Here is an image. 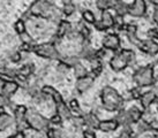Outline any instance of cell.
Here are the masks:
<instances>
[{
	"label": "cell",
	"instance_id": "1",
	"mask_svg": "<svg viewBox=\"0 0 158 138\" xmlns=\"http://www.w3.org/2000/svg\"><path fill=\"white\" fill-rule=\"evenodd\" d=\"M26 14L54 23H59L62 16L61 9L50 0H34Z\"/></svg>",
	"mask_w": 158,
	"mask_h": 138
},
{
	"label": "cell",
	"instance_id": "2",
	"mask_svg": "<svg viewBox=\"0 0 158 138\" xmlns=\"http://www.w3.org/2000/svg\"><path fill=\"white\" fill-rule=\"evenodd\" d=\"M136 62V55L134 51L132 50H128V48H123L120 50L118 53H115L110 60V67L111 69L119 73V71H123L125 69L133 66Z\"/></svg>",
	"mask_w": 158,
	"mask_h": 138
},
{
	"label": "cell",
	"instance_id": "3",
	"mask_svg": "<svg viewBox=\"0 0 158 138\" xmlns=\"http://www.w3.org/2000/svg\"><path fill=\"white\" fill-rule=\"evenodd\" d=\"M101 99L103 107L109 112H114L119 111L123 107V97L119 95L118 91L113 89L112 86H105L101 93Z\"/></svg>",
	"mask_w": 158,
	"mask_h": 138
},
{
	"label": "cell",
	"instance_id": "4",
	"mask_svg": "<svg viewBox=\"0 0 158 138\" xmlns=\"http://www.w3.org/2000/svg\"><path fill=\"white\" fill-rule=\"evenodd\" d=\"M133 81L137 86L145 87V86L154 85L155 83V68L152 65L142 66L137 68L133 74Z\"/></svg>",
	"mask_w": 158,
	"mask_h": 138
},
{
	"label": "cell",
	"instance_id": "5",
	"mask_svg": "<svg viewBox=\"0 0 158 138\" xmlns=\"http://www.w3.org/2000/svg\"><path fill=\"white\" fill-rule=\"evenodd\" d=\"M32 53H35L37 56L48 59V60H60L61 59L60 52L53 43H42L34 45Z\"/></svg>",
	"mask_w": 158,
	"mask_h": 138
},
{
	"label": "cell",
	"instance_id": "6",
	"mask_svg": "<svg viewBox=\"0 0 158 138\" xmlns=\"http://www.w3.org/2000/svg\"><path fill=\"white\" fill-rule=\"evenodd\" d=\"M27 123L28 127L32 128L36 131H43L48 128V120L45 119L42 114L36 112L35 109L27 111Z\"/></svg>",
	"mask_w": 158,
	"mask_h": 138
},
{
	"label": "cell",
	"instance_id": "7",
	"mask_svg": "<svg viewBox=\"0 0 158 138\" xmlns=\"http://www.w3.org/2000/svg\"><path fill=\"white\" fill-rule=\"evenodd\" d=\"M148 12V5L147 0H133V2L128 4V13L127 15L136 18L144 17Z\"/></svg>",
	"mask_w": 158,
	"mask_h": 138
},
{
	"label": "cell",
	"instance_id": "8",
	"mask_svg": "<svg viewBox=\"0 0 158 138\" xmlns=\"http://www.w3.org/2000/svg\"><path fill=\"white\" fill-rule=\"evenodd\" d=\"M95 29L98 31H106L114 26V16L111 14L110 10L102 12L101 18L95 22Z\"/></svg>",
	"mask_w": 158,
	"mask_h": 138
},
{
	"label": "cell",
	"instance_id": "9",
	"mask_svg": "<svg viewBox=\"0 0 158 138\" xmlns=\"http://www.w3.org/2000/svg\"><path fill=\"white\" fill-rule=\"evenodd\" d=\"M136 47L147 55L155 56L158 54V43L152 39H141Z\"/></svg>",
	"mask_w": 158,
	"mask_h": 138
},
{
	"label": "cell",
	"instance_id": "10",
	"mask_svg": "<svg viewBox=\"0 0 158 138\" xmlns=\"http://www.w3.org/2000/svg\"><path fill=\"white\" fill-rule=\"evenodd\" d=\"M102 45H103V47L109 50V51L115 52L120 48L121 40H120V37L117 34H107L103 37Z\"/></svg>",
	"mask_w": 158,
	"mask_h": 138
},
{
	"label": "cell",
	"instance_id": "11",
	"mask_svg": "<svg viewBox=\"0 0 158 138\" xmlns=\"http://www.w3.org/2000/svg\"><path fill=\"white\" fill-rule=\"evenodd\" d=\"M72 31H73V26H72V23H70L69 21H67V20L61 18L60 22L58 23L57 31H56L54 37H56L57 40H60V39L65 38V37H68V36L72 34Z\"/></svg>",
	"mask_w": 158,
	"mask_h": 138
},
{
	"label": "cell",
	"instance_id": "12",
	"mask_svg": "<svg viewBox=\"0 0 158 138\" xmlns=\"http://www.w3.org/2000/svg\"><path fill=\"white\" fill-rule=\"evenodd\" d=\"M27 111L28 109L24 106H18L14 111L15 123H16L19 131H22L28 127V123H27Z\"/></svg>",
	"mask_w": 158,
	"mask_h": 138
},
{
	"label": "cell",
	"instance_id": "13",
	"mask_svg": "<svg viewBox=\"0 0 158 138\" xmlns=\"http://www.w3.org/2000/svg\"><path fill=\"white\" fill-rule=\"evenodd\" d=\"M95 82V76H92V75H87V76H84V77H81V78H77V81H76V90L79 91L80 93H84L85 91H88L90 87L92 86Z\"/></svg>",
	"mask_w": 158,
	"mask_h": 138
},
{
	"label": "cell",
	"instance_id": "14",
	"mask_svg": "<svg viewBox=\"0 0 158 138\" xmlns=\"http://www.w3.org/2000/svg\"><path fill=\"white\" fill-rule=\"evenodd\" d=\"M123 31H125V34L127 36L129 43L137 46L141 40V39L137 37V26H136L135 24H126Z\"/></svg>",
	"mask_w": 158,
	"mask_h": 138
},
{
	"label": "cell",
	"instance_id": "15",
	"mask_svg": "<svg viewBox=\"0 0 158 138\" xmlns=\"http://www.w3.org/2000/svg\"><path fill=\"white\" fill-rule=\"evenodd\" d=\"M157 93L155 92L154 90L151 91H147V92H143L142 95H141L140 98V101H141V105H142V107L143 108H149L152 104L157 100Z\"/></svg>",
	"mask_w": 158,
	"mask_h": 138
},
{
	"label": "cell",
	"instance_id": "16",
	"mask_svg": "<svg viewBox=\"0 0 158 138\" xmlns=\"http://www.w3.org/2000/svg\"><path fill=\"white\" fill-rule=\"evenodd\" d=\"M18 89H19L18 82H15L13 79L6 81L4 86H2V89H1V95H4L5 97H7V98H10V97L18 91Z\"/></svg>",
	"mask_w": 158,
	"mask_h": 138
},
{
	"label": "cell",
	"instance_id": "17",
	"mask_svg": "<svg viewBox=\"0 0 158 138\" xmlns=\"http://www.w3.org/2000/svg\"><path fill=\"white\" fill-rule=\"evenodd\" d=\"M35 70V67L32 63H27V65H23L20 69H18V76L15 79H21V81H24L27 77H29L31 74L34 73Z\"/></svg>",
	"mask_w": 158,
	"mask_h": 138
},
{
	"label": "cell",
	"instance_id": "18",
	"mask_svg": "<svg viewBox=\"0 0 158 138\" xmlns=\"http://www.w3.org/2000/svg\"><path fill=\"white\" fill-rule=\"evenodd\" d=\"M117 2H118V0H96L95 1V6H96V8L98 10L104 12V10L114 9Z\"/></svg>",
	"mask_w": 158,
	"mask_h": 138
},
{
	"label": "cell",
	"instance_id": "19",
	"mask_svg": "<svg viewBox=\"0 0 158 138\" xmlns=\"http://www.w3.org/2000/svg\"><path fill=\"white\" fill-rule=\"evenodd\" d=\"M118 127H119V123L117 122V120L112 119V120L101 121L99 125H98V129L104 131V132H110V131H114Z\"/></svg>",
	"mask_w": 158,
	"mask_h": 138
},
{
	"label": "cell",
	"instance_id": "20",
	"mask_svg": "<svg viewBox=\"0 0 158 138\" xmlns=\"http://www.w3.org/2000/svg\"><path fill=\"white\" fill-rule=\"evenodd\" d=\"M115 120L119 123V125H123V127H129L131 124H133V121L129 116L128 111H123V109L120 111L115 117Z\"/></svg>",
	"mask_w": 158,
	"mask_h": 138
},
{
	"label": "cell",
	"instance_id": "21",
	"mask_svg": "<svg viewBox=\"0 0 158 138\" xmlns=\"http://www.w3.org/2000/svg\"><path fill=\"white\" fill-rule=\"evenodd\" d=\"M42 91H43L48 97H51V98L56 101V104H59V103H61V101H64V100H62L61 95H60V93H59L54 87H52V86H48V85L43 86Z\"/></svg>",
	"mask_w": 158,
	"mask_h": 138
},
{
	"label": "cell",
	"instance_id": "22",
	"mask_svg": "<svg viewBox=\"0 0 158 138\" xmlns=\"http://www.w3.org/2000/svg\"><path fill=\"white\" fill-rule=\"evenodd\" d=\"M0 76L8 77L10 79H15L18 76V69H13L5 63H0Z\"/></svg>",
	"mask_w": 158,
	"mask_h": 138
},
{
	"label": "cell",
	"instance_id": "23",
	"mask_svg": "<svg viewBox=\"0 0 158 138\" xmlns=\"http://www.w3.org/2000/svg\"><path fill=\"white\" fill-rule=\"evenodd\" d=\"M73 70H74V75L76 78L84 77L88 75V70L85 68V66L81 62V61H76L73 65Z\"/></svg>",
	"mask_w": 158,
	"mask_h": 138
},
{
	"label": "cell",
	"instance_id": "24",
	"mask_svg": "<svg viewBox=\"0 0 158 138\" xmlns=\"http://www.w3.org/2000/svg\"><path fill=\"white\" fill-rule=\"evenodd\" d=\"M83 119H84V123L88 125L89 128H91V129L98 128L99 122H101V121L98 120L97 115H95L94 113H88V114H85Z\"/></svg>",
	"mask_w": 158,
	"mask_h": 138
},
{
	"label": "cell",
	"instance_id": "25",
	"mask_svg": "<svg viewBox=\"0 0 158 138\" xmlns=\"http://www.w3.org/2000/svg\"><path fill=\"white\" fill-rule=\"evenodd\" d=\"M57 114H59L62 119H70L72 117V111L64 101L57 104Z\"/></svg>",
	"mask_w": 158,
	"mask_h": 138
},
{
	"label": "cell",
	"instance_id": "26",
	"mask_svg": "<svg viewBox=\"0 0 158 138\" xmlns=\"http://www.w3.org/2000/svg\"><path fill=\"white\" fill-rule=\"evenodd\" d=\"M114 13L115 15H120V16H126L128 13V4L125 2L123 0H118V2L114 7Z\"/></svg>",
	"mask_w": 158,
	"mask_h": 138
},
{
	"label": "cell",
	"instance_id": "27",
	"mask_svg": "<svg viewBox=\"0 0 158 138\" xmlns=\"http://www.w3.org/2000/svg\"><path fill=\"white\" fill-rule=\"evenodd\" d=\"M75 12H76V6L74 5V2H73V1L65 2V4H64V6H62V8H61L62 15H64V16H66V17L72 16Z\"/></svg>",
	"mask_w": 158,
	"mask_h": 138
},
{
	"label": "cell",
	"instance_id": "28",
	"mask_svg": "<svg viewBox=\"0 0 158 138\" xmlns=\"http://www.w3.org/2000/svg\"><path fill=\"white\" fill-rule=\"evenodd\" d=\"M127 111H128V113H129V116L132 119L133 123H137V122L142 119V116H143L142 111H140V108L136 107V106H133V107H131L129 109H127Z\"/></svg>",
	"mask_w": 158,
	"mask_h": 138
},
{
	"label": "cell",
	"instance_id": "29",
	"mask_svg": "<svg viewBox=\"0 0 158 138\" xmlns=\"http://www.w3.org/2000/svg\"><path fill=\"white\" fill-rule=\"evenodd\" d=\"M13 119L7 113H0V131L7 129L9 125L12 124Z\"/></svg>",
	"mask_w": 158,
	"mask_h": 138
},
{
	"label": "cell",
	"instance_id": "30",
	"mask_svg": "<svg viewBox=\"0 0 158 138\" xmlns=\"http://www.w3.org/2000/svg\"><path fill=\"white\" fill-rule=\"evenodd\" d=\"M82 20L83 22L85 23H88V24H95V22L97 21L96 16H95V14L94 12H91L90 9H84L83 12H82Z\"/></svg>",
	"mask_w": 158,
	"mask_h": 138
},
{
	"label": "cell",
	"instance_id": "31",
	"mask_svg": "<svg viewBox=\"0 0 158 138\" xmlns=\"http://www.w3.org/2000/svg\"><path fill=\"white\" fill-rule=\"evenodd\" d=\"M149 130V122H147L145 120L143 121H139L137 122V127H136V134L137 135H142L144 134L145 131Z\"/></svg>",
	"mask_w": 158,
	"mask_h": 138
},
{
	"label": "cell",
	"instance_id": "32",
	"mask_svg": "<svg viewBox=\"0 0 158 138\" xmlns=\"http://www.w3.org/2000/svg\"><path fill=\"white\" fill-rule=\"evenodd\" d=\"M123 17L125 16H120V15H115L114 16V26L118 31H123L125 29V26H126V23H125V20H123Z\"/></svg>",
	"mask_w": 158,
	"mask_h": 138
},
{
	"label": "cell",
	"instance_id": "33",
	"mask_svg": "<svg viewBox=\"0 0 158 138\" xmlns=\"http://www.w3.org/2000/svg\"><path fill=\"white\" fill-rule=\"evenodd\" d=\"M14 29L18 32V34H23V32H26L27 26H26L24 20H23V18H19L18 21L15 22V24H14Z\"/></svg>",
	"mask_w": 158,
	"mask_h": 138
},
{
	"label": "cell",
	"instance_id": "34",
	"mask_svg": "<svg viewBox=\"0 0 158 138\" xmlns=\"http://www.w3.org/2000/svg\"><path fill=\"white\" fill-rule=\"evenodd\" d=\"M48 138H66L61 129H57V128H52V129L48 130Z\"/></svg>",
	"mask_w": 158,
	"mask_h": 138
},
{
	"label": "cell",
	"instance_id": "35",
	"mask_svg": "<svg viewBox=\"0 0 158 138\" xmlns=\"http://www.w3.org/2000/svg\"><path fill=\"white\" fill-rule=\"evenodd\" d=\"M22 59V52L21 51H15L9 55V60L12 61L13 63H19Z\"/></svg>",
	"mask_w": 158,
	"mask_h": 138
},
{
	"label": "cell",
	"instance_id": "36",
	"mask_svg": "<svg viewBox=\"0 0 158 138\" xmlns=\"http://www.w3.org/2000/svg\"><path fill=\"white\" fill-rule=\"evenodd\" d=\"M147 36L149 39H152V40H156L158 42V26L156 28H150L148 32H147Z\"/></svg>",
	"mask_w": 158,
	"mask_h": 138
},
{
	"label": "cell",
	"instance_id": "37",
	"mask_svg": "<svg viewBox=\"0 0 158 138\" xmlns=\"http://www.w3.org/2000/svg\"><path fill=\"white\" fill-rule=\"evenodd\" d=\"M142 93L143 92L141 91V86H136V87L132 89V91H131V97H132L133 99H140Z\"/></svg>",
	"mask_w": 158,
	"mask_h": 138
},
{
	"label": "cell",
	"instance_id": "38",
	"mask_svg": "<svg viewBox=\"0 0 158 138\" xmlns=\"http://www.w3.org/2000/svg\"><path fill=\"white\" fill-rule=\"evenodd\" d=\"M20 36V39H21V42L22 43H26V44H34V42H32V38H31L30 34H28V32H23V34H19Z\"/></svg>",
	"mask_w": 158,
	"mask_h": 138
},
{
	"label": "cell",
	"instance_id": "39",
	"mask_svg": "<svg viewBox=\"0 0 158 138\" xmlns=\"http://www.w3.org/2000/svg\"><path fill=\"white\" fill-rule=\"evenodd\" d=\"M69 106L72 111H74V112L77 113V114H81V108H80V105H79V103H77V100L72 99L69 103Z\"/></svg>",
	"mask_w": 158,
	"mask_h": 138
},
{
	"label": "cell",
	"instance_id": "40",
	"mask_svg": "<svg viewBox=\"0 0 158 138\" xmlns=\"http://www.w3.org/2000/svg\"><path fill=\"white\" fill-rule=\"evenodd\" d=\"M118 138H133L132 130L129 129V127H125V129L121 131V134L119 135Z\"/></svg>",
	"mask_w": 158,
	"mask_h": 138
},
{
	"label": "cell",
	"instance_id": "41",
	"mask_svg": "<svg viewBox=\"0 0 158 138\" xmlns=\"http://www.w3.org/2000/svg\"><path fill=\"white\" fill-rule=\"evenodd\" d=\"M8 104H9V98L5 97L4 95H0V108L7 106Z\"/></svg>",
	"mask_w": 158,
	"mask_h": 138
},
{
	"label": "cell",
	"instance_id": "42",
	"mask_svg": "<svg viewBox=\"0 0 158 138\" xmlns=\"http://www.w3.org/2000/svg\"><path fill=\"white\" fill-rule=\"evenodd\" d=\"M149 130H154V131H158V120H152L149 122Z\"/></svg>",
	"mask_w": 158,
	"mask_h": 138
},
{
	"label": "cell",
	"instance_id": "43",
	"mask_svg": "<svg viewBox=\"0 0 158 138\" xmlns=\"http://www.w3.org/2000/svg\"><path fill=\"white\" fill-rule=\"evenodd\" d=\"M51 122H52L53 124H61L62 123V117L59 115V114H57V115H54V116L51 117Z\"/></svg>",
	"mask_w": 158,
	"mask_h": 138
},
{
	"label": "cell",
	"instance_id": "44",
	"mask_svg": "<svg viewBox=\"0 0 158 138\" xmlns=\"http://www.w3.org/2000/svg\"><path fill=\"white\" fill-rule=\"evenodd\" d=\"M73 123H74V125H77V127L85 124L84 123V119H81V117H75L74 120H73Z\"/></svg>",
	"mask_w": 158,
	"mask_h": 138
},
{
	"label": "cell",
	"instance_id": "45",
	"mask_svg": "<svg viewBox=\"0 0 158 138\" xmlns=\"http://www.w3.org/2000/svg\"><path fill=\"white\" fill-rule=\"evenodd\" d=\"M152 21L155 22L156 26H158V7H155V10L152 13Z\"/></svg>",
	"mask_w": 158,
	"mask_h": 138
},
{
	"label": "cell",
	"instance_id": "46",
	"mask_svg": "<svg viewBox=\"0 0 158 138\" xmlns=\"http://www.w3.org/2000/svg\"><path fill=\"white\" fill-rule=\"evenodd\" d=\"M83 138H96V136H95V134L92 132L91 130H87V131H84Z\"/></svg>",
	"mask_w": 158,
	"mask_h": 138
},
{
	"label": "cell",
	"instance_id": "47",
	"mask_svg": "<svg viewBox=\"0 0 158 138\" xmlns=\"http://www.w3.org/2000/svg\"><path fill=\"white\" fill-rule=\"evenodd\" d=\"M8 138H24V135L22 134V131H20V132H18V134H15V135H12V136H9Z\"/></svg>",
	"mask_w": 158,
	"mask_h": 138
},
{
	"label": "cell",
	"instance_id": "48",
	"mask_svg": "<svg viewBox=\"0 0 158 138\" xmlns=\"http://www.w3.org/2000/svg\"><path fill=\"white\" fill-rule=\"evenodd\" d=\"M5 82H6V81H5L4 78H2V77H0V90L2 89V86H4Z\"/></svg>",
	"mask_w": 158,
	"mask_h": 138
},
{
	"label": "cell",
	"instance_id": "49",
	"mask_svg": "<svg viewBox=\"0 0 158 138\" xmlns=\"http://www.w3.org/2000/svg\"><path fill=\"white\" fill-rule=\"evenodd\" d=\"M150 2L154 5L155 7H158V0H150Z\"/></svg>",
	"mask_w": 158,
	"mask_h": 138
},
{
	"label": "cell",
	"instance_id": "50",
	"mask_svg": "<svg viewBox=\"0 0 158 138\" xmlns=\"http://www.w3.org/2000/svg\"><path fill=\"white\" fill-rule=\"evenodd\" d=\"M155 83H158V70L155 73Z\"/></svg>",
	"mask_w": 158,
	"mask_h": 138
},
{
	"label": "cell",
	"instance_id": "51",
	"mask_svg": "<svg viewBox=\"0 0 158 138\" xmlns=\"http://www.w3.org/2000/svg\"><path fill=\"white\" fill-rule=\"evenodd\" d=\"M150 138H158V135H154V136H151Z\"/></svg>",
	"mask_w": 158,
	"mask_h": 138
},
{
	"label": "cell",
	"instance_id": "52",
	"mask_svg": "<svg viewBox=\"0 0 158 138\" xmlns=\"http://www.w3.org/2000/svg\"><path fill=\"white\" fill-rule=\"evenodd\" d=\"M68 1H72V0H62V2L65 4V2H68Z\"/></svg>",
	"mask_w": 158,
	"mask_h": 138
},
{
	"label": "cell",
	"instance_id": "53",
	"mask_svg": "<svg viewBox=\"0 0 158 138\" xmlns=\"http://www.w3.org/2000/svg\"><path fill=\"white\" fill-rule=\"evenodd\" d=\"M157 63H158V60H157Z\"/></svg>",
	"mask_w": 158,
	"mask_h": 138
}]
</instances>
